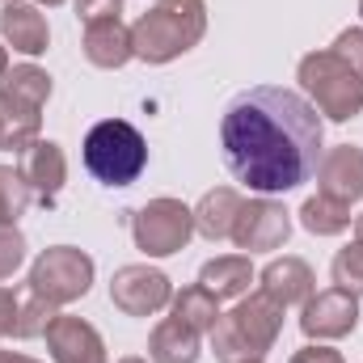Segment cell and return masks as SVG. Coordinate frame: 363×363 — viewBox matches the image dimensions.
I'll list each match as a JSON object with an SVG mask.
<instances>
[{"label":"cell","mask_w":363,"mask_h":363,"mask_svg":"<svg viewBox=\"0 0 363 363\" xmlns=\"http://www.w3.org/2000/svg\"><path fill=\"white\" fill-rule=\"evenodd\" d=\"M131 237L135 250L148 258H169L190 245L194 237V211L182 199H148L135 216H131Z\"/></svg>","instance_id":"obj_8"},{"label":"cell","mask_w":363,"mask_h":363,"mask_svg":"<svg viewBox=\"0 0 363 363\" xmlns=\"http://www.w3.org/2000/svg\"><path fill=\"white\" fill-rule=\"evenodd\" d=\"M258 363H262V359H258Z\"/></svg>","instance_id":"obj_38"},{"label":"cell","mask_w":363,"mask_h":363,"mask_svg":"<svg viewBox=\"0 0 363 363\" xmlns=\"http://www.w3.org/2000/svg\"><path fill=\"white\" fill-rule=\"evenodd\" d=\"M279 334H283V304L258 287V291H245L237 308L216 321L211 355L220 363H258L279 342Z\"/></svg>","instance_id":"obj_2"},{"label":"cell","mask_w":363,"mask_h":363,"mask_svg":"<svg viewBox=\"0 0 363 363\" xmlns=\"http://www.w3.org/2000/svg\"><path fill=\"white\" fill-rule=\"evenodd\" d=\"M21 262H26V237L17 233V224H0V279H13Z\"/></svg>","instance_id":"obj_26"},{"label":"cell","mask_w":363,"mask_h":363,"mask_svg":"<svg viewBox=\"0 0 363 363\" xmlns=\"http://www.w3.org/2000/svg\"><path fill=\"white\" fill-rule=\"evenodd\" d=\"M317 186H321V194H330V199L359 203L363 199V148H355V144H338V148L321 152Z\"/></svg>","instance_id":"obj_15"},{"label":"cell","mask_w":363,"mask_h":363,"mask_svg":"<svg viewBox=\"0 0 363 363\" xmlns=\"http://www.w3.org/2000/svg\"><path fill=\"white\" fill-rule=\"evenodd\" d=\"M118 363H148V359H140V355H127V359H118Z\"/></svg>","instance_id":"obj_35"},{"label":"cell","mask_w":363,"mask_h":363,"mask_svg":"<svg viewBox=\"0 0 363 363\" xmlns=\"http://www.w3.org/2000/svg\"><path fill=\"white\" fill-rule=\"evenodd\" d=\"M4 72H9V51L0 47V77H4Z\"/></svg>","instance_id":"obj_32"},{"label":"cell","mask_w":363,"mask_h":363,"mask_svg":"<svg viewBox=\"0 0 363 363\" xmlns=\"http://www.w3.org/2000/svg\"><path fill=\"white\" fill-rule=\"evenodd\" d=\"M254 262L250 254H224V258H211L203 271H199V283L216 296V300H241L254 283Z\"/></svg>","instance_id":"obj_19"},{"label":"cell","mask_w":363,"mask_h":363,"mask_svg":"<svg viewBox=\"0 0 363 363\" xmlns=\"http://www.w3.org/2000/svg\"><path fill=\"white\" fill-rule=\"evenodd\" d=\"M93 258L77 245H51L34 258L30 267V291H38L43 300H51L55 308L81 300L93 287Z\"/></svg>","instance_id":"obj_7"},{"label":"cell","mask_w":363,"mask_h":363,"mask_svg":"<svg viewBox=\"0 0 363 363\" xmlns=\"http://www.w3.org/2000/svg\"><path fill=\"white\" fill-rule=\"evenodd\" d=\"M291 237V216L283 203H274L271 194H258V199H245L241 211H237V224H233V245L245 250V254H271L283 250V241Z\"/></svg>","instance_id":"obj_9"},{"label":"cell","mask_w":363,"mask_h":363,"mask_svg":"<svg viewBox=\"0 0 363 363\" xmlns=\"http://www.w3.org/2000/svg\"><path fill=\"white\" fill-rule=\"evenodd\" d=\"M291 363H347L334 347H321V342H308V347H300L296 355H291Z\"/></svg>","instance_id":"obj_30"},{"label":"cell","mask_w":363,"mask_h":363,"mask_svg":"<svg viewBox=\"0 0 363 363\" xmlns=\"http://www.w3.org/2000/svg\"><path fill=\"white\" fill-rule=\"evenodd\" d=\"M330 51H334V55H342V60H347V64L363 77V30H359V26L342 30V34L334 38V47H330Z\"/></svg>","instance_id":"obj_27"},{"label":"cell","mask_w":363,"mask_h":363,"mask_svg":"<svg viewBox=\"0 0 363 363\" xmlns=\"http://www.w3.org/2000/svg\"><path fill=\"white\" fill-rule=\"evenodd\" d=\"M296 81L308 93V101L334 123H351L355 114H363V77L334 51H308L296 68Z\"/></svg>","instance_id":"obj_4"},{"label":"cell","mask_w":363,"mask_h":363,"mask_svg":"<svg viewBox=\"0 0 363 363\" xmlns=\"http://www.w3.org/2000/svg\"><path fill=\"white\" fill-rule=\"evenodd\" d=\"M0 363H38V359H30V355H13V351H0Z\"/></svg>","instance_id":"obj_31"},{"label":"cell","mask_w":363,"mask_h":363,"mask_svg":"<svg viewBox=\"0 0 363 363\" xmlns=\"http://www.w3.org/2000/svg\"><path fill=\"white\" fill-rule=\"evenodd\" d=\"M169 304H174V317H178L182 325H190L194 334H211V330H216V321L224 317V313H220V300H216L203 283L182 287Z\"/></svg>","instance_id":"obj_21"},{"label":"cell","mask_w":363,"mask_h":363,"mask_svg":"<svg viewBox=\"0 0 363 363\" xmlns=\"http://www.w3.org/2000/svg\"><path fill=\"white\" fill-rule=\"evenodd\" d=\"M359 17H363V0H359Z\"/></svg>","instance_id":"obj_37"},{"label":"cell","mask_w":363,"mask_h":363,"mask_svg":"<svg viewBox=\"0 0 363 363\" xmlns=\"http://www.w3.org/2000/svg\"><path fill=\"white\" fill-rule=\"evenodd\" d=\"M85 60L93 68H123L127 60H135L131 47V26H123V17H106L85 26Z\"/></svg>","instance_id":"obj_16"},{"label":"cell","mask_w":363,"mask_h":363,"mask_svg":"<svg viewBox=\"0 0 363 363\" xmlns=\"http://www.w3.org/2000/svg\"><path fill=\"white\" fill-rule=\"evenodd\" d=\"M17 308H21V296L13 287H0V338L17 334Z\"/></svg>","instance_id":"obj_29"},{"label":"cell","mask_w":363,"mask_h":363,"mask_svg":"<svg viewBox=\"0 0 363 363\" xmlns=\"http://www.w3.org/2000/svg\"><path fill=\"white\" fill-rule=\"evenodd\" d=\"M34 4H47V9H55V4H64V0H34Z\"/></svg>","instance_id":"obj_34"},{"label":"cell","mask_w":363,"mask_h":363,"mask_svg":"<svg viewBox=\"0 0 363 363\" xmlns=\"http://www.w3.org/2000/svg\"><path fill=\"white\" fill-rule=\"evenodd\" d=\"M51 97V77L38 64H17L0 77V114H4V148L21 152L38 140L43 106Z\"/></svg>","instance_id":"obj_6"},{"label":"cell","mask_w":363,"mask_h":363,"mask_svg":"<svg viewBox=\"0 0 363 363\" xmlns=\"http://www.w3.org/2000/svg\"><path fill=\"white\" fill-rule=\"evenodd\" d=\"M77 4V17L89 26V21H106V17H118L123 13V0H72Z\"/></svg>","instance_id":"obj_28"},{"label":"cell","mask_w":363,"mask_h":363,"mask_svg":"<svg viewBox=\"0 0 363 363\" xmlns=\"http://www.w3.org/2000/svg\"><path fill=\"white\" fill-rule=\"evenodd\" d=\"M258 283H262V291H267L271 300H279L283 308H287V304H304V300L317 291L313 267H308L304 258H291V254L274 258L271 267L258 274Z\"/></svg>","instance_id":"obj_17"},{"label":"cell","mask_w":363,"mask_h":363,"mask_svg":"<svg viewBox=\"0 0 363 363\" xmlns=\"http://www.w3.org/2000/svg\"><path fill=\"white\" fill-rule=\"evenodd\" d=\"M334 283L351 296H363V241H351L347 250L334 254Z\"/></svg>","instance_id":"obj_25"},{"label":"cell","mask_w":363,"mask_h":363,"mask_svg":"<svg viewBox=\"0 0 363 363\" xmlns=\"http://www.w3.org/2000/svg\"><path fill=\"white\" fill-rule=\"evenodd\" d=\"M0 34L13 51L21 55H43L51 47V26H47V13L34 4V0H4L0 9Z\"/></svg>","instance_id":"obj_14"},{"label":"cell","mask_w":363,"mask_h":363,"mask_svg":"<svg viewBox=\"0 0 363 363\" xmlns=\"http://www.w3.org/2000/svg\"><path fill=\"white\" fill-rule=\"evenodd\" d=\"M110 300L127 317H157L174 300V283L165 279V271H157L148 262H131V267H118L114 271V279H110Z\"/></svg>","instance_id":"obj_10"},{"label":"cell","mask_w":363,"mask_h":363,"mask_svg":"<svg viewBox=\"0 0 363 363\" xmlns=\"http://www.w3.org/2000/svg\"><path fill=\"white\" fill-rule=\"evenodd\" d=\"M148 165V144L127 118H101L85 135V169L101 186H131Z\"/></svg>","instance_id":"obj_5"},{"label":"cell","mask_w":363,"mask_h":363,"mask_svg":"<svg viewBox=\"0 0 363 363\" xmlns=\"http://www.w3.org/2000/svg\"><path fill=\"white\" fill-rule=\"evenodd\" d=\"M0 148H4V114H0Z\"/></svg>","instance_id":"obj_36"},{"label":"cell","mask_w":363,"mask_h":363,"mask_svg":"<svg viewBox=\"0 0 363 363\" xmlns=\"http://www.w3.org/2000/svg\"><path fill=\"white\" fill-rule=\"evenodd\" d=\"M355 325H359V296H351L342 287H325V291H313L304 300L300 330L308 342L347 338V334H355Z\"/></svg>","instance_id":"obj_11"},{"label":"cell","mask_w":363,"mask_h":363,"mask_svg":"<svg viewBox=\"0 0 363 363\" xmlns=\"http://www.w3.org/2000/svg\"><path fill=\"white\" fill-rule=\"evenodd\" d=\"M241 203H245V199H241L233 186H216V190H207V194L199 199V207H194V233H203L207 241H228Z\"/></svg>","instance_id":"obj_18"},{"label":"cell","mask_w":363,"mask_h":363,"mask_svg":"<svg viewBox=\"0 0 363 363\" xmlns=\"http://www.w3.org/2000/svg\"><path fill=\"white\" fill-rule=\"evenodd\" d=\"M34 190L26 186V178L13 165H0V224H17L30 207Z\"/></svg>","instance_id":"obj_23"},{"label":"cell","mask_w":363,"mask_h":363,"mask_svg":"<svg viewBox=\"0 0 363 363\" xmlns=\"http://www.w3.org/2000/svg\"><path fill=\"white\" fill-rule=\"evenodd\" d=\"M47 351H51V359L55 363H106V342H101V334L93 330L89 321H81V317H55L51 325H47Z\"/></svg>","instance_id":"obj_13"},{"label":"cell","mask_w":363,"mask_h":363,"mask_svg":"<svg viewBox=\"0 0 363 363\" xmlns=\"http://www.w3.org/2000/svg\"><path fill=\"white\" fill-rule=\"evenodd\" d=\"M17 174L26 178V186L43 199V203H55V194L64 190L68 182V161H64V148L55 140H34L17 152Z\"/></svg>","instance_id":"obj_12"},{"label":"cell","mask_w":363,"mask_h":363,"mask_svg":"<svg viewBox=\"0 0 363 363\" xmlns=\"http://www.w3.org/2000/svg\"><path fill=\"white\" fill-rule=\"evenodd\" d=\"M355 241H363V216H355Z\"/></svg>","instance_id":"obj_33"},{"label":"cell","mask_w":363,"mask_h":363,"mask_svg":"<svg viewBox=\"0 0 363 363\" xmlns=\"http://www.w3.org/2000/svg\"><path fill=\"white\" fill-rule=\"evenodd\" d=\"M207 34V4L203 0H157L148 13L131 26L135 60L144 64H169L186 51H194Z\"/></svg>","instance_id":"obj_3"},{"label":"cell","mask_w":363,"mask_h":363,"mask_svg":"<svg viewBox=\"0 0 363 363\" xmlns=\"http://www.w3.org/2000/svg\"><path fill=\"white\" fill-rule=\"evenodd\" d=\"M321 114L308 97L279 85L245 89L220 123V148L233 178L254 194H287L321 165Z\"/></svg>","instance_id":"obj_1"},{"label":"cell","mask_w":363,"mask_h":363,"mask_svg":"<svg viewBox=\"0 0 363 363\" xmlns=\"http://www.w3.org/2000/svg\"><path fill=\"white\" fill-rule=\"evenodd\" d=\"M148 359L152 363H199V334L182 325L178 317L161 321L148 338Z\"/></svg>","instance_id":"obj_20"},{"label":"cell","mask_w":363,"mask_h":363,"mask_svg":"<svg viewBox=\"0 0 363 363\" xmlns=\"http://www.w3.org/2000/svg\"><path fill=\"white\" fill-rule=\"evenodd\" d=\"M55 317H60V308L51 300H43L38 291H30L21 300V308H17V338H43Z\"/></svg>","instance_id":"obj_24"},{"label":"cell","mask_w":363,"mask_h":363,"mask_svg":"<svg viewBox=\"0 0 363 363\" xmlns=\"http://www.w3.org/2000/svg\"><path fill=\"white\" fill-rule=\"evenodd\" d=\"M300 224H304L313 237H338V233L351 228V203L330 199V194L317 190L313 199H304V207H300Z\"/></svg>","instance_id":"obj_22"}]
</instances>
